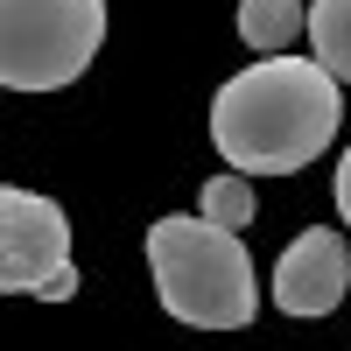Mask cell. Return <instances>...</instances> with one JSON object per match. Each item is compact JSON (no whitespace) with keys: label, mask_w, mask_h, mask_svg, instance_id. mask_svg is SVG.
<instances>
[{"label":"cell","mask_w":351,"mask_h":351,"mask_svg":"<svg viewBox=\"0 0 351 351\" xmlns=\"http://www.w3.org/2000/svg\"><path fill=\"white\" fill-rule=\"evenodd\" d=\"M324 56H260L211 99V148L246 176H295L337 141L344 92Z\"/></svg>","instance_id":"cell-1"},{"label":"cell","mask_w":351,"mask_h":351,"mask_svg":"<svg viewBox=\"0 0 351 351\" xmlns=\"http://www.w3.org/2000/svg\"><path fill=\"white\" fill-rule=\"evenodd\" d=\"M309 49L351 84V0H309Z\"/></svg>","instance_id":"cell-7"},{"label":"cell","mask_w":351,"mask_h":351,"mask_svg":"<svg viewBox=\"0 0 351 351\" xmlns=\"http://www.w3.org/2000/svg\"><path fill=\"white\" fill-rule=\"evenodd\" d=\"M148 274H155L162 309L190 330H246L260 309V281L239 232L204 211L148 225Z\"/></svg>","instance_id":"cell-2"},{"label":"cell","mask_w":351,"mask_h":351,"mask_svg":"<svg viewBox=\"0 0 351 351\" xmlns=\"http://www.w3.org/2000/svg\"><path fill=\"white\" fill-rule=\"evenodd\" d=\"M0 288L8 295H43V302L77 295L71 218L36 190H0Z\"/></svg>","instance_id":"cell-4"},{"label":"cell","mask_w":351,"mask_h":351,"mask_svg":"<svg viewBox=\"0 0 351 351\" xmlns=\"http://www.w3.org/2000/svg\"><path fill=\"white\" fill-rule=\"evenodd\" d=\"M337 211H344V225H351V148H344V162H337Z\"/></svg>","instance_id":"cell-9"},{"label":"cell","mask_w":351,"mask_h":351,"mask_svg":"<svg viewBox=\"0 0 351 351\" xmlns=\"http://www.w3.org/2000/svg\"><path fill=\"white\" fill-rule=\"evenodd\" d=\"M239 36L260 56H281L295 36H309V8L302 0H239Z\"/></svg>","instance_id":"cell-6"},{"label":"cell","mask_w":351,"mask_h":351,"mask_svg":"<svg viewBox=\"0 0 351 351\" xmlns=\"http://www.w3.org/2000/svg\"><path fill=\"white\" fill-rule=\"evenodd\" d=\"M351 295V246L330 225L295 232V246L274 260V309L288 316H330Z\"/></svg>","instance_id":"cell-5"},{"label":"cell","mask_w":351,"mask_h":351,"mask_svg":"<svg viewBox=\"0 0 351 351\" xmlns=\"http://www.w3.org/2000/svg\"><path fill=\"white\" fill-rule=\"evenodd\" d=\"M106 43V0H0V84L64 92Z\"/></svg>","instance_id":"cell-3"},{"label":"cell","mask_w":351,"mask_h":351,"mask_svg":"<svg viewBox=\"0 0 351 351\" xmlns=\"http://www.w3.org/2000/svg\"><path fill=\"white\" fill-rule=\"evenodd\" d=\"M204 218H218V225H232V232H246V225H253L246 169H239V176H211V183H204Z\"/></svg>","instance_id":"cell-8"}]
</instances>
